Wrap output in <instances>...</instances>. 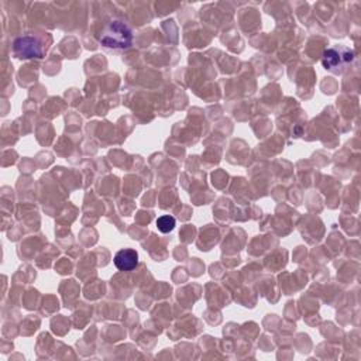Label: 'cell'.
Wrapping results in <instances>:
<instances>
[{"mask_svg":"<svg viewBox=\"0 0 361 361\" xmlns=\"http://www.w3.org/2000/svg\"><path fill=\"white\" fill-rule=\"evenodd\" d=\"M99 42L110 49H127L133 44V31L120 18H111L104 24L99 35Z\"/></svg>","mask_w":361,"mask_h":361,"instance_id":"6da1fadb","label":"cell"},{"mask_svg":"<svg viewBox=\"0 0 361 361\" xmlns=\"http://www.w3.org/2000/svg\"><path fill=\"white\" fill-rule=\"evenodd\" d=\"M47 48L42 37L38 35H24L13 42V52L20 59L42 58Z\"/></svg>","mask_w":361,"mask_h":361,"instance_id":"7a4b0ae2","label":"cell"},{"mask_svg":"<svg viewBox=\"0 0 361 361\" xmlns=\"http://www.w3.org/2000/svg\"><path fill=\"white\" fill-rule=\"evenodd\" d=\"M354 51L347 48V47H331L329 49H326L323 52L322 56V63L326 69L334 72V73H340L343 72V69H345L347 65H350L354 61Z\"/></svg>","mask_w":361,"mask_h":361,"instance_id":"3957f363","label":"cell"},{"mask_svg":"<svg viewBox=\"0 0 361 361\" xmlns=\"http://www.w3.org/2000/svg\"><path fill=\"white\" fill-rule=\"evenodd\" d=\"M113 261L118 271H131L138 265V254L133 248H123L116 252Z\"/></svg>","mask_w":361,"mask_h":361,"instance_id":"277c9868","label":"cell"},{"mask_svg":"<svg viewBox=\"0 0 361 361\" xmlns=\"http://www.w3.org/2000/svg\"><path fill=\"white\" fill-rule=\"evenodd\" d=\"M175 224H176L175 217H172V216H169V214H164V216H159V217L157 219V227H158V230H159L161 233H169V231H172V230L175 228Z\"/></svg>","mask_w":361,"mask_h":361,"instance_id":"5b68a950","label":"cell"}]
</instances>
